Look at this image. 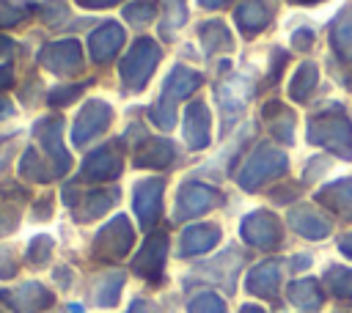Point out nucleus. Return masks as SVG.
Listing matches in <instances>:
<instances>
[{
	"label": "nucleus",
	"mask_w": 352,
	"mask_h": 313,
	"mask_svg": "<svg viewBox=\"0 0 352 313\" xmlns=\"http://www.w3.org/2000/svg\"><path fill=\"white\" fill-rule=\"evenodd\" d=\"M192 313H223V305L214 297H204V299L192 302Z\"/></svg>",
	"instance_id": "423d86ee"
},
{
	"label": "nucleus",
	"mask_w": 352,
	"mask_h": 313,
	"mask_svg": "<svg viewBox=\"0 0 352 313\" xmlns=\"http://www.w3.org/2000/svg\"><path fill=\"white\" fill-rule=\"evenodd\" d=\"M160 242H148V247H146V255H140V261H138V269L140 272H157L160 269V258H162V253H160Z\"/></svg>",
	"instance_id": "20e7f679"
},
{
	"label": "nucleus",
	"mask_w": 352,
	"mask_h": 313,
	"mask_svg": "<svg viewBox=\"0 0 352 313\" xmlns=\"http://www.w3.org/2000/svg\"><path fill=\"white\" fill-rule=\"evenodd\" d=\"M300 3H316V0H300Z\"/></svg>",
	"instance_id": "1a4fd4ad"
},
{
	"label": "nucleus",
	"mask_w": 352,
	"mask_h": 313,
	"mask_svg": "<svg viewBox=\"0 0 352 313\" xmlns=\"http://www.w3.org/2000/svg\"><path fill=\"white\" fill-rule=\"evenodd\" d=\"M236 22L250 33V30H258L264 22H267V8L261 5V0H248L239 5L236 11Z\"/></svg>",
	"instance_id": "f257e3e1"
},
{
	"label": "nucleus",
	"mask_w": 352,
	"mask_h": 313,
	"mask_svg": "<svg viewBox=\"0 0 352 313\" xmlns=\"http://www.w3.org/2000/svg\"><path fill=\"white\" fill-rule=\"evenodd\" d=\"M201 3H204V5H212V8H217V5H223L226 0H201Z\"/></svg>",
	"instance_id": "6e6552de"
},
{
	"label": "nucleus",
	"mask_w": 352,
	"mask_h": 313,
	"mask_svg": "<svg viewBox=\"0 0 352 313\" xmlns=\"http://www.w3.org/2000/svg\"><path fill=\"white\" fill-rule=\"evenodd\" d=\"M121 38H124V33H121L116 25H104V27L94 36V52H96V58H99V55H107L110 49H116Z\"/></svg>",
	"instance_id": "f03ea898"
},
{
	"label": "nucleus",
	"mask_w": 352,
	"mask_h": 313,
	"mask_svg": "<svg viewBox=\"0 0 352 313\" xmlns=\"http://www.w3.org/2000/svg\"><path fill=\"white\" fill-rule=\"evenodd\" d=\"M80 3H85V5H110L116 0H80Z\"/></svg>",
	"instance_id": "0eeeda50"
},
{
	"label": "nucleus",
	"mask_w": 352,
	"mask_h": 313,
	"mask_svg": "<svg viewBox=\"0 0 352 313\" xmlns=\"http://www.w3.org/2000/svg\"><path fill=\"white\" fill-rule=\"evenodd\" d=\"M314 283H300V286H294L292 288V297H294V302H302V305H316V299H314Z\"/></svg>",
	"instance_id": "39448f33"
},
{
	"label": "nucleus",
	"mask_w": 352,
	"mask_h": 313,
	"mask_svg": "<svg viewBox=\"0 0 352 313\" xmlns=\"http://www.w3.org/2000/svg\"><path fill=\"white\" fill-rule=\"evenodd\" d=\"M214 239H217V231H214V228H192V231L184 233V250H187V253L206 250Z\"/></svg>",
	"instance_id": "7ed1b4c3"
}]
</instances>
